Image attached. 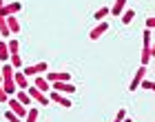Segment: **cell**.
I'll list each match as a JSON object with an SVG mask.
<instances>
[{"mask_svg":"<svg viewBox=\"0 0 155 122\" xmlns=\"http://www.w3.org/2000/svg\"><path fill=\"white\" fill-rule=\"evenodd\" d=\"M0 76H2V89L9 93V98H11L13 93L18 91L16 82H13V67H11V62H2L0 64Z\"/></svg>","mask_w":155,"mask_h":122,"instance_id":"obj_1","label":"cell"},{"mask_svg":"<svg viewBox=\"0 0 155 122\" xmlns=\"http://www.w3.org/2000/svg\"><path fill=\"white\" fill-rule=\"evenodd\" d=\"M25 91H27V93L31 96V100H33L36 104H42V107H47L49 102H51V100H49V96H47L45 91H40L38 87H31V84H29V87H27Z\"/></svg>","mask_w":155,"mask_h":122,"instance_id":"obj_2","label":"cell"},{"mask_svg":"<svg viewBox=\"0 0 155 122\" xmlns=\"http://www.w3.org/2000/svg\"><path fill=\"white\" fill-rule=\"evenodd\" d=\"M49 71V64L47 62H38V64H27L25 67V76L27 78H36V76H42Z\"/></svg>","mask_w":155,"mask_h":122,"instance_id":"obj_3","label":"cell"},{"mask_svg":"<svg viewBox=\"0 0 155 122\" xmlns=\"http://www.w3.org/2000/svg\"><path fill=\"white\" fill-rule=\"evenodd\" d=\"M45 78L49 82H69L71 80V73L69 71H47Z\"/></svg>","mask_w":155,"mask_h":122,"instance_id":"obj_4","label":"cell"},{"mask_svg":"<svg viewBox=\"0 0 155 122\" xmlns=\"http://www.w3.org/2000/svg\"><path fill=\"white\" fill-rule=\"evenodd\" d=\"M146 78V67L142 64L137 71H135V76H133V80H131V84H129V89L131 91H135V89H140V84H142V80Z\"/></svg>","mask_w":155,"mask_h":122,"instance_id":"obj_5","label":"cell"},{"mask_svg":"<svg viewBox=\"0 0 155 122\" xmlns=\"http://www.w3.org/2000/svg\"><path fill=\"white\" fill-rule=\"evenodd\" d=\"M20 7H22V5H20L18 0H13V2H5V7L0 9V13H2V16H16V13L20 11Z\"/></svg>","mask_w":155,"mask_h":122,"instance_id":"obj_6","label":"cell"},{"mask_svg":"<svg viewBox=\"0 0 155 122\" xmlns=\"http://www.w3.org/2000/svg\"><path fill=\"white\" fill-rule=\"evenodd\" d=\"M49 100L55 104H60V107H64V109H69L71 107V102H69V98H64V93H58V91H53L51 89V96H49Z\"/></svg>","mask_w":155,"mask_h":122,"instance_id":"obj_7","label":"cell"},{"mask_svg":"<svg viewBox=\"0 0 155 122\" xmlns=\"http://www.w3.org/2000/svg\"><path fill=\"white\" fill-rule=\"evenodd\" d=\"M13 82H16L18 89H27L29 87V78L25 76V71H16L13 69Z\"/></svg>","mask_w":155,"mask_h":122,"instance_id":"obj_8","label":"cell"},{"mask_svg":"<svg viewBox=\"0 0 155 122\" xmlns=\"http://www.w3.org/2000/svg\"><path fill=\"white\" fill-rule=\"evenodd\" d=\"M51 89L58 93H75V87L71 82H51Z\"/></svg>","mask_w":155,"mask_h":122,"instance_id":"obj_9","label":"cell"},{"mask_svg":"<svg viewBox=\"0 0 155 122\" xmlns=\"http://www.w3.org/2000/svg\"><path fill=\"white\" fill-rule=\"evenodd\" d=\"M107 29H109V22H104V20H102V22H97V27L89 33V38L91 40H100V36L107 33Z\"/></svg>","mask_w":155,"mask_h":122,"instance_id":"obj_10","label":"cell"},{"mask_svg":"<svg viewBox=\"0 0 155 122\" xmlns=\"http://www.w3.org/2000/svg\"><path fill=\"white\" fill-rule=\"evenodd\" d=\"M9 107H11V111L16 113L18 118H25V116H27V107H25V104H20V102H18V98H11Z\"/></svg>","mask_w":155,"mask_h":122,"instance_id":"obj_11","label":"cell"},{"mask_svg":"<svg viewBox=\"0 0 155 122\" xmlns=\"http://www.w3.org/2000/svg\"><path fill=\"white\" fill-rule=\"evenodd\" d=\"M33 87H38L40 91L47 93V91H51V82H49L45 76H36V80H33Z\"/></svg>","mask_w":155,"mask_h":122,"instance_id":"obj_12","label":"cell"},{"mask_svg":"<svg viewBox=\"0 0 155 122\" xmlns=\"http://www.w3.org/2000/svg\"><path fill=\"white\" fill-rule=\"evenodd\" d=\"M16 98H18V102H20V104H25V107H27V109H29L31 102H33L31 96H29V93H27L25 89H18V96H16Z\"/></svg>","mask_w":155,"mask_h":122,"instance_id":"obj_13","label":"cell"},{"mask_svg":"<svg viewBox=\"0 0 155 122\" xmlns=\"http://www.w3.org/2000/svg\"><path fill=\"white\" fill-rule=\"evenodd\" d=\"M124 7H126V0H115L113 7H111V13H113L115 18L122 16V11H124Z\"/></svg>","mask_w":155,"mask_h":122,"instance_id":"obj_14","label":"cell"},{"mask_svg":"<svg viewBox=\"0 0 155 122\" xmlns=\"http://www.w3.org/2000/svg\"><path fill=\"white\" fill-rule=\"evenodd\" d=\"M5 18H7V27H9V31H11V33H18V31H20L18 18H16V16H5Z\"/></svg>","mask_w":155,"mask_h":122,"instance_id":"obj_15","label":"cell"},{"mask_svg":"<svg viewBox=\"0 0 155 122\" xmlns=\"http://www.w3.org/2000/svg\"><path fill=\"white\" fill-rule=\"evenodd\" d=\"M120 18H122V25H131L133 18H135V9H124Z\"/></svg>","mask_w":155,"mask_h":122,"instance_id":"obj_16","label":"cell"},{"mask_svg":"<svg viewBox=\"0 0 155 122\" xmlns=\"http://www.w3.org/2000/svg\"><path fill=\"white\" fill-rule=\"evenodd\" d=\"M0 62H9V49H7V40H0Z\"/></svg>","mask_w":155,"mask_h":122,"instance_id":"obj_17","label":"cell"},{"mask_svg":"<svg viewBox=\"0 0 155 122\" xmlns=\"http://www.w3.org/2000/svg\"><path fill=\"white\" fill-rule=\"evenodd\" d=\"M109 13H111V9H109V7H100V9H97V11L93 13V18L97 20V22H102V18H107Z\"/></svg>","mask_w":155,"mask_h":122,"instance_id":"obj_18","label":"cell"},{"mask_svg":"<svg viewBox=\"0 0 155 122\" xmlns=\"http://www.w3.org/2000/svg\"><path fill=\"white\" fill-rule=\"evenodd\" d=\"M0 36H2V38H11V31H9V27H7V18L5 16L0 18Z\"/></svg>","mask_w":155,"mask_h":122,"instance_id":"obj_19","label":"cell"},{"mask_svg":"<svg viewBox=\"0 0 155 122\" xmlns=\"http://www.w3.org/2000/svg\"><path fill=\"white\" fill-rule=\"evenodd\" d=\"M25 120H27V122H36V120H38V109H36L33 104L29 107V109H27V116H25Z\"/></svg>","mask_w":155,"mask_h":122,"instance_id":"obj_20","label":"cell"},{"mask_svg":"<svg viewBox=\"0 0 155 122\" xmlns=\"http://www.w3.org/2000/svg\"><path fill=\"white\" fill-rule=\"evenodd\" d=\"M7 49H9V56H11V53H18V49H20V42H18L16 38L7 40Z\"/></svg>","mask_w":155,"mask_h":122,"instance_id":"obj_21","label":"cell"},{"mask_svg":"<svg viewBox=\"0 0 155 122\" xmlns=\"http://www.w3.org/2000/svg\"><path fill=\"white\" fill-rule=\"evenodd\" d=\"M9 62H11L13 69H20V67H22V58H20V53H11V56H9Z\"/></svg>","mask_w":155,"mask_h":122,"instance_id":"obj_22","label":"cell"},{"mask_svg":"<svg viewBox=\"0 0 155 122\" xmlns=\"http://www.w3.org/2000/svg\"><path fill=\"white\" fill-rule=\"evenodd\" d=\"M140 87H142V89H146V91H153V93H155V82H151V80H146V78L142 80V84H140Z\"/></svg>","mask_w":155,"mask_h":122,"instance_id":"obj_23","label":"cell"},{"mask_svg":"<svg viewBox=\"0 0 155 122\" xmlns=\"http://www.w3.org/2000/svg\"><path fill=\"white\" fill-rule=\"evenodd\" d=\"M5 118H7V122H20V118H18L11 109H9V111H5Z\"/></svg>","mask_w":155,"mask_h":122,"instance_id":"obj_24","label":"cell"},{"mask_svg":"<svg viewBox=\"0 0 155 122\" xmlns=\"http://www.w3.org/2000/svg\"><path fill=\"white\" fill-rule=\"evenodd\" d=\"M124 118H126V109L122 107V109H117V116H115V120H113V122H122Z\"/></svg>","mask_w":155,"mask_h":122,"instance_id":"obj_25","label":"cell"},{"mask_svg":"<svg viewBox=\"0 0 155 122\" xmlns=\"http://www.w3.org/2000/svg\"><path fill=\"white\" fill-rule=\"evenodd\" d=\"M7 100H9V93L2 89V84H0V102H7Z\"/></svg>","mask_w":155,"mask_h":122,"instance_id":"obj_26","label":"cell"},{"mask_svg":"<svg viewBox=\"0 0 155 122\" xmlns=\"http://www.w3.org/2000/svg\"><path fill=\"white\" fill-rule=\"evenodd\" d=\"M146 29H155V16L146 18Z\"/></svg>","mask_w":155,"mask_h":122,"instance_id":"obj_27","label":"cell"},{"mask_svg":"<svg viewBox=\"0 0 155 122\" xmlns=\"http://www.w3.org/2000/svg\"><path fill=\"white\" fill-rule=\"evenodd\" d=\"M149 51H151V58H155V45H153V47L149 49Z\"/></svg>","mask_w":155,"mask_h":122,"instance_id":"obj_28","label":"cell"},{"mask_svg":"<svg viewBox=\"0 0 155 122\" xmlns=\"http://www.w3.org/2000/svg\"><path fill=\"white\" fill-rule=\"evenodd\" d=\"M122 122H133V120H131V118H124V120H122Z\"/></svg>","mask_w":155,"mask_h":122,"instance_id":"obj_29","label":"cell"},{"mask_svg":"<svg viewBox=\"0 0 155 122\" xmlns=\"http://www.w3.org/2000/svg\"><path fill=\"white\" fill-rule=\"evenodd\" d=\"M0 84H2V76H0Z\"/></svg>","mask_w":155,"mask_h":122,"instance_id":"obj_30","label":"cell"}]
</instances>
